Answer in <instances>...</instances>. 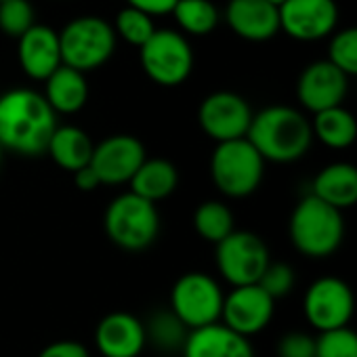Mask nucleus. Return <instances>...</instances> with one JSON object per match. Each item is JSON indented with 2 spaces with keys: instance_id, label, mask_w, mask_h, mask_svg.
Returning a JSON list of instances; mask_svg holds the SVG:
<instances>
[{
  "instance_id": "obj_7",
  "label": "nucleus",
  "mask_w": 357,
  "mask_h": 357,
  "mask_svg": "<svg viewBox=\"0 0 357 357\" xmlns=\"http://www.w3.org/2000/svg\"><path fill=\"white\" fill-rule=\"evenodd\" d=\"M225 294L215 278L202 271L181 275L170 290V311L188 330L221 321Z\"/></svg>"
},
{
  "instance_id": "obj_33",
  "label": "nucleus",
  "mask_w": 357,
  "mask_h": 357,
  "mask_svg": "<svg viewBox=\"0 0 357 357\" xmlns=\"http://www.w3.org/2000/svg\"><path fill=\"white\" fill-rule=\"evenodd\" d=\"M278 357H315V338L307 332H288L278 342Z\"/></svg>"
},
{
  "instance_id": "obj_24",
  "label": "nucleus",
  "mask_w": 357,
  "mask_h": 357,
  "mask_svg": "<svg viewBox=\"0 0 357 357\" xmlns=\"http://www.w3.org/2000/svg\"><path fill=\"white\" fill-rule=\"evenodd\" d=\"M313 137L330 149H347L357 139V120L342 105L313 114Z\"/></svg>"
},
{
  "instance_id": "obj_15",
  "label": "nucleus",
  "mask_w": 357,
  "mask_h": 357,
  "mask_svg": "<svg viewBox=\"0 0 357 357\" xmlns=\"http://www.w3.org/2000/svg\"><path fill=\"white\" fill-rule=\"evenodd\" d=\"M349 93V78L328 59L307 66L296 82V97L301 105L313 114L342 105Z\"/></svg>"
},
{
  "instance_id": "obj_34",
  "label": "nucleus",
  "mask_w": 357,
  "mask_h": 357,
  "mask_svg": "<svg viewBox=\"0 0 357 357\" xmlns=\"http://www.w3.org/2000/svg\"><path fill=\"white\" fill-rule=\"evenodd\" d=\"M38 357H91L89 349L78 340H55L47 344Z\"/></svg>"
},
{
  "instance_id": "obj_12",
  "label": "nucleus",
  "mask_w": 357,
  "mask_h": 357,
  "mask_svg": "<svg viewBox=\"0 0 357 357\" xmlns=\"http://www.w3.org/2000/svg\"><path fill=\"white\" fill-rule=\"evenodd\" d=\"M145 147L132 135H112L95 145L91 168L97 172L101 185H122L145 162Z\"/></svg>"
},
{
  "instance_id": "obj_37",
  "label": "nucleus",
  "mask_w": 357,
  "mask_h": 357,
  "mask_svg": "<svg viewBox=\"0 0 357 357\" xmlns=\"http://www.w3.org/2000/svg\"><path fill=\"white\" fill-rule=\"evenodd\" d=\"M267 3H269V5H273V7H278V9H280V7H282V5H284V3H286V0H267Z\"/></svg>"
},
{
  "instance_id": "obj_4",
  "label": "nucleus",
  "mask_w": 357,
  "mask_h": 357,
  "mask_svg": "<svg viewBox=\"0 0 357 357\" xmlns=\"http://www.w3.org/2000/svg\"><path fill=\"white\" fill-rule=\"evenodd\" d=\"M265 160L244 139L217 143L211 155V178L215 188L227 198H246L255 194L263 181Z\"/></svg>"
},
{
  "instance_id": "obj_31",
  "label": "nucleus",
  "mask_w": 357,
  "mask_h": 357,
  "mask_svg": "<svg viewBox=\"0 0 357 357\" xmlns=\"http://www.w3.org/2000/svg\"><path fill=\"white\" fill-rule=\"evenodd\" d=\"M34 26V9L28 0H5L0 3V30L22 38Z\"/></svg>"
},
{
  "instance_id": "obj_9",
  "label": "nucleus",
  "mask_w": 357,
  "mask_h": 357,
  "mask_svg": "<svg viewBox=\"0 0 357 357\" xmlns=\"http://www.w3.org/2000/svg\"><path fill=\"white\" fill-rule=\"evenodd\" d=\"M215 261L223 280L234 288L259 284L261 275L271 263L267 244L252 231L229 234L217 244Z\"/></svg>"
},
{
  "instance_id": "obj_18",
  "label": "nucleus",
  "mask_w": 357,
  "mask_h": 357,
  "mask_svg": "<svg viewBox=\"0 0 357 357\" xmlns=\"http://www.w3.org/2000/svg\"><path fill=\"white\" fill-rule=\"evenodd\" d=\"M225 20L234 34L250 43H263L280 32V11L267 0H229Z\"/></svg>"
},
{
  "instance_id": "obj_27",
  "label": "nucleus",
  "mask_w": 357,
  "mask_h": 357,
  "mask_svg": "<svg viewBox=\"0 0 357 357\" xmlns=\"http://www.w3.org/2000/svg\"><path fill=\"white\" fill-rule=\"evenodd\" d=\"M190 330L176 319L172 311H158L149 317L145 326V336L151 340L160 351H174L183 349Z\"/></svg>"
},
{
  "instance_id": "obj_32",
  "label": "nucleus",
  "mask_w": 357,
  "mask_h": 357,
  "mask_svg": "<svg viewBox=\"0 0 357 357\" xmlns=\"http://www.w3.org/2000/svg\"><path fill=\"white\" fill-rule=\"evenodd\" d=\"M294 271L290 265L286 263H269L265 273L261 275L259 280V286L275 301V298H282L286 296L292 288H294Z\"/></svg>"
},
{
  "instance_id": "obj_39",
  "label": "nucleus",
  "mask_w": 357,
  "mask_h": 357,
  "mask_svg": "<svg viewBox=\"0 0 357 357\" xmlns=\"http://www.w3.org/2000/svg\"><path fill=\"white\" fill-rule=\"evenodd\" d=\"M0 3H5V0H0Z\"/></svg>"
},
{
  "instance_id": "obj_5",
  "label": "nucleus",
  "mask_w": 357,
  "mask_h": 357,
  "mask_svg": "<svg viewBox=\"0 0 357 357\" xmlns=\"http://www.w3.org/2000/svg\"><path fill=\"white\" fill-rule=\"evenodd\" d=\"M103 227L107 238L118 248L141 252L155 242L160 231V215L155 204L126 192L114 198L105 208Z\"/></svg>"
},
{
  "instance_id": "obj_29",
  "label": "nucleus",
  "mask_w": 357,
  "mask_h": 357,
  "mask_svg": "<svg viewBox=\"0 0 357 357\" xmlns=\"http://www.w3.org/2000/svg\"><path fill=\"white\" fill-rule=\"evenodd\" d=\"M328 61L334 63L347 78L357 76V26L344 28L332 36Z\"/></svg>"
},
{
  "instance_id": "obj_19",
  "label": "nucleus",
  "mask_w": 357,
  "mask_h": 357,
  "mask_svg": "<svg viewBox=\"0 0 357 357\" xmlns=\"http://www.w3.org/2000/svg\"><path fill=\"white\" fill-rule=\"evenodd\" d=\"M183 357H255L250 338L234 332L223 321L190 330Z\"/></svg>"
},
{
  "instance_id": "obj_13",
  "label": "nucleus",
  "mask_w": 357,
  "mask_h": 357,
  "mask_svg": "<svg viewBox=\"0 0 357 357\" xmlns=\"http://www.w3.org/2000/svg\"><path fill=\"white\" fill-rule=\"evenodd\" d=\"M280 11V30L301 43L330 36L338 24L334 0H286Z\"/></svg>"
},
{
  "instance_id": "obj_17",
  "label": "nucleus",
  "mask_w": 357,
  "mask_h": 357,
  "mask_svg": "<svg viewBox=\"0 0 357 357\" xmlns=\"http://www.w3.org/2000/svg\"><path fill=\"white\" fill-rule=\"evenodd\" d=\"M20 66L32 80H47L53 72H57L61 61V47L59 34L53 32L49 26L34 24L22 38L17 47Z\"/></svg>"
},
{
  "instance_id": "obj_38",
  "label": "nucleus",
  "mask_w": 357,
  "mask_h": 357,
  "mask_svg": "<svg viewBox=\"0 0 357 357\" xmlns=\"http://www.w3.org/2000/svg\"><path fill=\"white\" fill-rule=\"evenodd\" d=\"M3 151H5V149H3V145H0V162H3Z\"/></svg>"
},
{
  "instance_id": "obj_16",
  "label": "nucleus",
  "mask_w": 357,
  "mask_h": 357,
  "mask_svg": "<svg viewBox=\"0 0 357 357\" xmlns=\"http://www.w3.org/2000/svg\"><path fill=\"white\" fill-rule=\"evenodd\" d=\"M145 344V324L132 313H107L95 328V347L103 357H139Z\"/></svg>"
},
{
  "instance_id": "obj_10",
  "label": "nucleus",
  "mask_w": 357,
  "mask_h": 357,
  "mask_svg": "<svg viewBox=\"0 0 357 357\" xmlns=\"http://www.w3.org/2000/svg\"><path fill=\"white\" fill-rule=\"evenodd\" d=\"M303 311L307 321L317 332H328L349 326L355 311V296L351 286L340 278L315 280L303 298Z\"/></svg>"
},
{
  "instance_id": "obj_23",
  "label": "nucleus",
  "mask_w": 357,
  "mask_h": 357,
  "mask_svg": "<svg viewBox=\"0 0 357 357\" xmlns=\"http://www.w3.org/2000/svg\"><path fill=\"white\" fill-rule=\"evenodd\" d=\"M95 143L91 137L78 128V126H57L53 132L47 153L53 158V162L70 172H78L80 168L91 164Z\"/></svg>"
},
{
  "instance_id": "obj_28",
  "label": "nucleus",
  "mask_w": 357,
  "mask_h": 357,
  "mask_svg": "<svg viewBox=\"0 0 357 357\" xmlns=\"http://www.w3.org/2000/svg\"><path fill=\"white\" fill-rule=\"evenodd\" d=\"M114 32L126 40L128 45L132 47H143L151 34L155 32V26H153V17L132 9V7H124L118 17H116V24H114Z\"/></svg>"
},
{
  "instance_id": "obj_21",
  "label": "nucleus",
  "mask_w": 357,
  "mask_h": 357,
  "mask_svg": "<svg viewBox=\"0 0 357 357\" xmlns=\"http://www.w3.org/2000/svg\"><path fill=\"white\" fill-rule=\"evenodd\" d=\"M45 99L55 114H76L89 101V82L82 72L61 66L45 80Z\"/></svg>"
},
{
  "instance_id": "obj_14",
  "label": "nucleus",
  "mask_w": 357,
  "mask_h": 357,
  "mask_svg": "<svg viewBox=\"0 0 357 357\" xmlns=\"http://www.w3.org/2000/svg\"><path fill=\"white\" fill-rule=\"evenodd\" d=\"M275 301L259 286H240L225 294L221 321L234 332L250 338L265 330L273 317Z\"/></svg>"
},
{
  "instance_id": "obj_20",
  "label": "nucleus",
  "mask_w": 357,
  "mask_h": 357,
  "mask_svg": "<svg viewBox=\"0 0 357 357\" xmlns=\"http://www.w3.org/2000/svg\"><path fill=\"white\" fill-rule=\"evenodd\" d=\"M311 194L336 211L357 204V166L349 162H332L324 166L311 185Z\"/></svg>"
},
{
  "instance_id": "obj_8",
  "label": "nucleus",
  "mask_w": 357,
  "mask_h": 357,
  "mask_svg": "<svg viewBox=\"0 0 357 357\" xmlns=\"http://www.w3.org/2000/svg\"><path fill=\"white\" fill-rule=\"evenodd\" d=\"M139 51L143 72L160 86L183 84L194 70V51L174 30H155Z\"/></svg>"
},
{
  "instance_id": "obj_6",
  "label": "nucleus",
  "mask_w": 357,
  "mask_h": 357,
  "mask_svg": "<svg viewBox=\"0 0 357 357\" xmlns=\"http://www.w3.org/2000/svg\"><path fill=\"white\" fill-rule=\"evenodd\" d=\"M59 47L63 66L84 74L109 61L116 49V32L101 17H76L61 30Z\"/></svg>"
},
{
  "instance_id": "obj_25",
  "label": "nucleus",
  "mask_w": 357,
  "mask_h": 357,
  "mask_svg": "<svg viewBox=\"0 0 357 357\" xmlns=\"http://www.w3.org/2000/svg\"><path fill=\"white\" fill-rule=\"evenodd\" d=\"M194 229H196V234L202 240H206V242L217 246L229 234L236 231V227H234V213L229 211L227 204H223L219 200L202 202L196 208V213H194Z\"/></svg>"
},
{
  "instance_id": "obj_22",
  "label": "nucleus",
  "mask_w": 357,
  "mask_h": 357,
  "mask_svg": "<svg viewBox=\"0 0 357 357\" xmlns=\"http://www.w3.org/2000/svg\"><path fill=\"white\" fill-rule=\"evenodd\" d=\"M130 192L151 204L166 200L178 185V172L170 160L145 158L135 176L130 178Z\"/></svg>"
},
{
  "instance_id": "obj_36",
  "label": "nucleus",
  "mask_w": 357,
  "mask_h": 357,
  "mask_svg": "<svg viewBox=\"0 0 357 357\" xmlns=\"http://www.w3.org/2000/svg\"><path fill=\"white\" fill-rule=\"evenodd\" d=\"M74 181H76V188L80 192H95L97 188H101L99 176L91 166H84L78 172H74Z\"/></svg>"
},
{
  "instance_id": "obj_30",
  "label": "nucleus",
  "mask_w": 357,
  "mask_h": 357,
  "mask_svg": "<svg viewBox=\"0 0 357 357\" xmlns=\"http://www.w3.org/2000/svg\"><path fill=\"white\" fill-rule=\"evenodd\" d=\"M315 357H357V332L349 326L319 332L315 336Z\"/></svg>"
},
{
  "instance_id": "obj_11",
  "label": "nucleus",
  "mask_w": 357,
  "mask_h": 357,
  "mask_svg": "<svg viewBox=\"0 0 357 357\" xmlns=\"http://www.w3.org/2000/svg\"><path fill=\"white\" fill-rule=\"evenodd\" d=\"M248 101L231 91L211 93L198 107L200 128L217 143L244 139L252 122Z\"/></svg>"
},
{
  "instance_id": "obj_35",
  "label": "nucleus",
  "mask_w": 357,
  "mask_h": 357,
  "mask_svg": "<svg viewBox=\"0 0 357 357\" xmlns=\"http://www.w3.org/2000/svg\"><path fill=\"white\" fill-rule=\"evenodd\" d=\"M128 7L149 15V17H160V15H168L174 11L178 0H126Z\"/></svg>"
},
{
  "instance_id": "obj_3",
  "label": "nucleus",
  "mask_w": 357,
  "mask_h": 357,
  "mask_svg": "<svg viewBox=\"0 0 357 357\" xmlns=\"http://www.w3.org/2000/svg\"><path fill=\"white\" fill-rule=\"evenodd\" d=\"M288 234L292 246L303 257L328 259L340 248L344 240L342 213L309 194L294 206Z\"/></svg>"
},
{
  "instance_id": "obj_26",
  "label": "nucleus",
  "mask_w": 357,
  "mask_h": 357,
  "mask_svg": "<svg viewBox=\"0 0 357 357\" xmlns=\"http://www.w3.org/2000/svg\"><path fill=\"white\" fill-rule=\"evenodd\" d=\"M172 15L178 28L194 36H206L219 24V9L211 0H178Z\"/></svg>"
},
{
  "instance_id": "obj_1",
  "label": "nucleus",
  "mask_w": 357,
  "mask_h": 357,
  "mask_svg": "<svg viewBox=\"0 0 357 357\" xmlns=\"http://www.w3.org/2000/svg\"><path fill=\"white\" fill-rule=\"evenodd\" d=\"M57 130V116L45 95L32 89H11L0 97V145L20 155L47 153Z\"/></svg>"
},
{
  "instance_id": "obj_2",
  "label": "nucleus",
  "mask_w": 357,
  "mask_h": 357,
  "mask_svg": "<svg viewBox=\"0 0 357 357\" xmlns=\"http://www.w3.org/2000/svg\"><path fill=\"white\" fill-rule=\"evenodd\" d=\"M246 139L265 162L290 164L301 160L313 141L311 122L290 105H269L252 116Z\"/></svg>"
}]
</instances>
